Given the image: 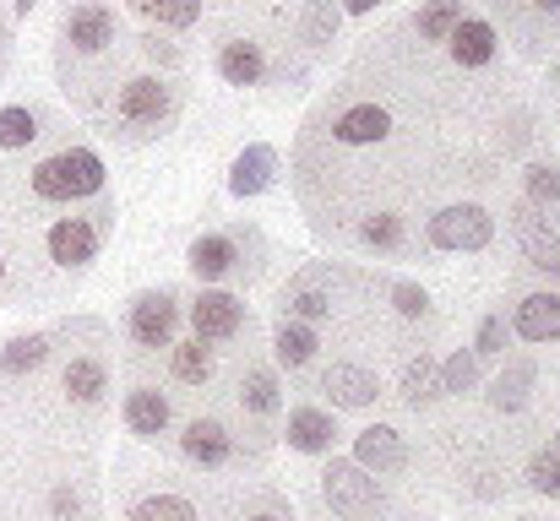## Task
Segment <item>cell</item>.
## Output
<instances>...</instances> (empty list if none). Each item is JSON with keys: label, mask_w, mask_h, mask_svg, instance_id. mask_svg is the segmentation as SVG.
Masks as SVG:
<instances>
[{"label": "cell", "mask_w": 560, "mask_h": 521, "mask_svg": "<svg viewBox=\"0 0 560 521\" xmlns=\"http://www.w3.org/2000/svg\"><path fill=\"white\" fill-rule=\"evenodd\" d=\"M474 375H479V358H474V353H457V358L441 364V391H468Z\"/></svg>", "instance_id": "4dcf8cb0"}, {"label": "cell", "mask_w": 560, "mask_h": 521, "mask_svg": "<svg viewBox=\"0 0 560 521\" xmlns=\"http://www.w3.org/2000/svg\"><path fill=\"white\" fill-rule=\"evenodd\" d=\"M457 22H463V0H435V5L419 11V33L424 38H446Z\"/></svg>", "instance_id": "f1b7e54d"}, {"label": "cell", "mask_w": 560, "mask_h": 521, "mask_svg": "<svg viewBox=\"0 0 560 521\" xmlns=\"http://www.w3.org/2000/svg\"><path fill=\"white\" fill-rule=\"evenodd\" d=\"M272 174H278V153L272 147H245L240 158H234V169H229V190L234 196H261L267 185H272Z\"/></svg>", "instance_id": "5bb4252c"}, {"label": "cell", "mask_w": 560, "mask_h": 521, "mask_svg": "<svg viewBox=\"0 0 560 521\" xmlns=\"http://www.w3.org/2000/svg\"><path fill=\"white\" fill-rule=\"evenodd\" d=\"M98 256V228L88 223V217H60L55 228H49V261H60V267H88Z\"/></svg>", "instance_id": "ba28073f"}, {"label": "cell", "mask_w": 560, "mask_h": 521, "mask_svg": "<svg viewBox=\"0 0 560 521\" xmlns=\"http://www.w3.org/2000/svg\"><path fill=\"white\" fill-rule=\"evenodd\" d=\"M126 429L131 435H142V440H159L164 429H170V396L164 391H131L126 396Z\"/></svg>", "instance_id": "9a60e30c"}, {"label": "cell", "mask_w": 560, "mask_h": 521, "mask_svg": "<svg viewBox=\"0 0 560 521\" xmlns=\"http://www.w3.org/2000/svg\"><path fill=\"white\" fill-rule=\"evenodd\" d=\"M354 462L360 467H375V473H402L408 467V451H402V435L375 424V429H360L354 440Z\"/></svg>", "instance_id": "9c48e42d"}, {"label": "cell", "mask_w": 560, "mask_h": 521, "mask_svg": "<svg viewBox=\"0 0 560 521\" xmlns=\"http://www.w3.org/2000/svg\"><path fill=\"white\" fill-rule=\"evenodd\" d=\"M332 33H338V11H332L327 0H316L311 16H305V38H311V44H327Z\"/></svg>", "instance_id": "d6a6232c"}, {"label": "cell", "mask_w": 560, "mask_h": 521, "mask_svg": "<svg viewBox=\"0 0 560 521\" xmlns=\"http://www.w3.org/2000/svg\"><path fill=\"white\" fill-rule=\"evenodd\" d=\"M190 327H196L201 343H229V338H240V327H245V305H240L234 294L207 288V294H196V305H190Z\"/></svg>", "instance_id": "277c9868"}, {"label": "cell", "mask_w": 560, "mask_h": 521, "mask_svg": "<svg viewBox=\"0 0 560 521\" xmlns=\"http://www.w3.org/2000/svg\"><path fill=\"white\" fill-rule=\"evenodd\" d=\"M435 250H485L490 245V212L485 206H446L430 217Z\"/></svg>", "instance_id": "3957f363"}, {"label": "cell", "mask_w": 560, "mask_h": 521, "mask_svg": "<svg viewBox=\"0 0 560 521\" xmlns=\"http://www.w3.org/2000/svg\"><path fill=\"white\" fill-rule=\"evenodd\" d=\"M332 435H338V424H332V413H322V407H294L289 413V446L294 451H332Z\"/></svg>", "instance_id": "d6986e66"}, {"label": "cell", "mask_w": 560, "mask_h": 521, "mask_svg": "<svg viewBox=\"0 0 560 521\" xmlns=\"http://www.w3.org/2000/svg\"><path fill=\"white\" fill-rule=\"evenodd\" d=\"M66 44H71V49H82V55L109 49V44H115V11H109V5H98V0L71 5V11H66Z\"/></svg>", "instance_id": "52a82bcc"}, {"label": "cell", "mask_w": 560, "mask_h": 521, "mask_svg": "<svg viewBox=\"0 0 560 521\" xmlns=\"http://www.w3.org/2000/svg\"><path fill=\"white\" fill-rule=\"evenodd\" d=\"M170 109H175V98H170V87L159 82V76H137V82H126L120 87V104H115V115L126 120V126H159V120H170Z\"/></svg>", "instance_id": "5b68a950"}, {"label": "cell", "mask_w": 560, "mask_h": 521, "mask_svg": "<svg viewBox=\"0 0 560 521\" xmlns=\"http://www.w3.org/2000/svg\"><path fill=\"white\" fill-rule=\"evenodd\" d=\"M180 451H186L196 467H223L229 462V429L218 418H196V424H186V435H180Z\"/></svg>", "instance_id": "4fadbf2b"}, {"label": "cell", "mask_w": 560, "mask_h": 521, "mask_svg": "<svg viewBox=\"0 0 560 521\" xmlns=\"http://www.w3.org/2000/svg\"><path fill=\"white\" fill-rule=\"evenodd\" d=\"M322 495L343 521H375V511H381V489L360 462H332L322 473Z\"/></svg>", "instance_id": "7a4b0ae2"}, {"label": "cell", "mask_w": 560, "mask_h": 521, "mask_svg": "<svg viewBox=\"0 0 560 521\" xmlns=\"http://www.w3.org/2000/svg\"><path fill=\"white\" fill-rule=\"evenodd\" d=\"M322 391L338 402V407H371L375 402V375L360 369V364H332L322 375Z\"/></svg>", "instance_id": "7c38bea8"}, {"label": "cell", "mask_w": 560, "mask_h": 521, "mask_svg": "<svg viewBox=\"0 0 560 521\" xmlns=\"http://www.w3.org/2000/svg\"><path fill=\"white\" fill-rule=\"evenodd\" d=\"M98 190H104V158L88 147H66L33 169L38 201H77V196H98Z\"/></svg>", "instance_id": "6da1fadb"}, {"label": "cell", "mask_w": 560, "mask_h": 521, "mask_svg": "<svg viewBox=\"0 0 560 521\" xmlns=\"http://www.w3.org/2000/svg\"><path fill=\"white\" fill-rule=\"evenodd\" d=\"M528 190H534L539 201H556L560 196V174L545 169V164H534V169H528Z\"/></svg>", "instance_id": "74e56055"}, {"label": "cell", "mask_w": 560, "mask_h": 521, "mask_svg": "<svg viewBox=\"0 0 560 521\" xmlns=\"http://www.w3.org/2000/svg\"><path fill=\"white\" fill-rule=\"evenodd\" d=\"M131 521H196L190 500L180 495H153V500H137L131 506Z\"/></svg>", "instance_id": "484cf974"}, {"label": "cell", "mask_w": 560, "mask_h": 521, "mask_svg": "<svg viewBox=\"0 0 560 521\" xmlns=\"http://www.w3.org/2000/svg\"><path fill=\"white\" fill-rule=\"evenodd\" d=\"M175 321H180V310H175V294H142L137 305H131V343L142 347H170L175 343Z\"/></svg>", "instance_id": "8992f818"}, {"label": "cell", "mask_w": 560, "mask_h": 521, "mask_svg": "<svg viewBox=\"0 0 560 521\" xmlns=\"http://www.w3.org/2000/svg\"><path fill=\"white\" fill-rule=\"evenodd\" d=\"M501 347H506V321H501V316H490V321L479 327V347H474V353H479V358H490V353H501Z\"/></svg>", "instance_id": "8d00e7d4"}, {"label": "cell", "mask_w": 560, "mask_h": 521, "mask_svg": "<svg viewBox=\"0 0 560 521\" xmlns=\"http://www.w3.org/2000/svg\"><path fill=\"white\" fill-rule=\"evenodd\" d=\"M381 0H343V11H354V16H365V11H375Z\"/></svg>", "instance_id": "ab89813d"}, {"label": "cell", "mask_w": 560, "mask_h": 521, "mask_svg": "<svg viewBox=\"0 0 560 521\" xmlns=\"http://www.w3.org/2000/svg\"><path fill=\"white\" fill-rule=\"evenodd\" d=\"M240 402H245L250 413H272V407H278V380H272V369H250L245 386H240Z\"/></svg>", "instance_id": "4316f807"}, {"label": "cell", "mask_w": 560, "mask_h": 521, "mask_svg": "<svg viewBox=\"0 0 560 521\" xmlns=\"http://www.w3.org/2000/svg\"><path fill=\"white\" fill-rule=\"evenodd\" d=\"M446 49L457 66H490L495 60V27L479 22V16H463L452 33H446Z\"/></svg>", "instance_id": "8fae6325"}, {"label": "cell", "mask_w": 560, "mask_h": 521, "mask_svg": "<svg viewBox=\"0 0 560 521\" xmlns=\"http://www.w3.org/2000/svg\"><path fill=\"white\" fill-rule=\"evenodd\" d=\"M402 396L419 407V402H430V396H441V375H435V358H413L408 369H402Z\"/></svg>", "instance_id": "cb8c5ba5"}, {"label": "cell", "mask_w": 560, "mask_h": 521, "mask_svg": "<svg viewBox=\"0 0 560 521\" xmlns=\"http://www.w3.org/2000/svg\"><path fill=\"white\" fill-rule=\"evenodd\" d=\"M261 71H267V60H261V49H256V44L229 38V44L218 49V76H223L229 87H256V82H261Z\"/></svg>", "instance_id": "ac0fdd59"}, {"label": "cell", "mask_w": 560, "mask_h": 521, "mask_svg": "<svg viewBox=\"0 0 560 521\" xmlns=\"http://www.w3.org/2000/svg\"><path fill=\"white\" fill-rule=\"evenodd\" d=\"M386 131H392V115H386L381 104H354V109H343L338 126H332V137H338L343 147H375V142H386Z\"/></svg>", "instance_id": "30bf717a"}, {"label": "cell", "mask_w": 560, "mask_h": 521, "mask_svg": "<svg viewBox=\"0 0 560 521\" xmlns=\"http://www.w3.org/2000/svg\"><path fill=\"white\" fill-rule=\"evenodd\" d=\"M289 310H294V316H305V321H322V316H332V299H327V294H316V288H300V294L289 299Z\"/></svg>", "instance_id": "836d02e7"}, {"label": "cell", "mask_w": 560, "mask_h": 521, "mask_svg": "<svg viewBox=\"0 0 560 521\" xmlns=\"http://www.w3.org/2000/svg\"><path fill=\"white\" fill-rule=\"evenodd\" d=\"M190 272H196L201 283L229 277V272H234V239H229V234H201V239L190 245Z\"/></svg>", "instance_id": "ffe728a7"}, {"label": "cell", "mask_w": 560, "mask_h": 521, "mask_svg": "<svg viewBox=\"0 0 560 521\" xmlns=\"http://www.w3.org/2000/svg\"><path fill=\"white\" fill-rule=\"evenodd\" d=\"M534 5H545V11H560V0H534Z\"/></svg>", "instance_id": "b9f144b4"}, {"label": "cell", "mask_w": 560, "mask_h": 521, "mask_svg": "<svg viewBox=\"0 0 560 521\" xmlns=\"http://www.w3.org/2000/svg\"><path fill=\"white\" fill-rule=\"evenodd\" d=\"M11 5H16V16H27V11H33L38 0H11Z\"/></svg>", "instance_id": "60d3db41"}, {"label": "cell", "mask_w": 560, "mask_h": 521, "mask_svg": "<svg viewBox=\"0 0 560 521\" xmlns=\"http://www.w3.org/2000/svg\"><path fill=\"white\" fill-rule=\"evenodd\" d=\"M148 16L164 27H190L201 22V0H148Z\"/></svg>", "instance_id": "f546056e"}, {"label": "cell", "mask_w": 560, "mask_h": 521, "mask_svg": "<svg viewBox=\"0 0 560 521\" xmlns=\"http://www.w3.org/2000/svg\"><path fill=\"white\" fill-rule=\"evenodd\" d=\"M66 391H71L77 402H98V396L109 391L104 358H71V364H66Z\"/></svg>", "instance_id": "44dd1931"}, {"label": "cell", "mask_w": 560, "mask_h": 521, "mask_svg": "<svg viewBox=\"0 0 560 521\" xmlns=\"http://www.w3.org/2000/svg\"><path fill=\"white\" fill-rule=\"evenodd\" d=\"M517 234H523L528 261L560 283V234H550V223H545V217H534V212H517Z\"/></svg>", "instance_id": "e0dca14e"}, {"label": "cell", "mask_w": 560, "mask_h": 521, "mask_svg": "<svg viewBox=\"0 0 560 521\" xmlns=\"http://www.w3.org/2000/svg\"><path fill=\"white\" fill-rule=\"evenodd\" d=\"M517 338H528V343L560 338V294H528L517 305Z\"/></svg>", "instance_id": "2e32d148"}, {"label": "cell", "mask_w": 560, "mask_h": 521, "mask_svg": "<svg viewBox=\"0 0 560 521\" xmlns=\"http://www.w3.org/2000/svg\"><path fill=\"white\" fill-rule=\"evenodd\" d=\"M528 375H534L528 364H517V369H512V380L501 375V380H495V402H501V407H517V402H523V386H528Z\"/></svg>", "instance_id": "d590c367"}, {"label": "cell", "mask_w": 560, "mask_h": 521, "mask_svg": "<svg viewBox=\"0 0 560 521\" xmlns=\"http://www.w3.org/2000/svg\"><path fill=\"white\" fill-rule=\"evenodd\" d=\"M392 299H397V310H402V316H424V310H430L424 288H413V283H397V288H392Z\"/></svg>", "instance_id": "f35d334b"}, {"label": "cell", "mask_w": 560, "mask_h": 521, "mask_svg": "<svg viewBox=\"0 0 560 521\" xmlns=\"http://www.w3.org/2000/svg\"><path fill=\"white\" fill-rule=\"evenodd\" d=\"M49 358V338H16V343H5L0 353V369L5 375H22V369H38Z\"/></svg>", "instance_id": "d4e9b609"}, {"label": "cell", "mask_w": 560, "mask_h": 521, "mask_svg": "<svg viewBox=\"0 0 560 521\" xmlns=\"http://www.w3.org/2000/svg\"><path fill=\"white\" fill-rule=\"evenodd\" d=\"M528 478H534L539 495H560V457H534Z\"/></svg>", "instance_id": "e575fe53"}, {"label": "cell", "mask_w": 560, "mask_h": 521, "mask_svg": "<svg viewBox=\"0 0 560 521\" xmlns=\"http://www.w3.org/2000/svg\"><path fill=\"white\" fill-rule=\"evenodd\" d=\"M272 353H278V364H311L316 358V338L300 321H283L278 338H272Z\"/></svg>", "instance_id": "603a6c76"}, {"label": "cell", "mask_w": 560, "mask_h": 521, "mask_svg": "<svg viewBox=\"0 0 560 521\" xmlns=\"http://www.w3.org/2000/svg\"><path fill=\"white\" fill-rule=\"evenodd\" d=\"M0 277H5V267H0Z\"/></svg>", "instance_id": "ee69618b"}, {"label": "cell", "mask_w": 560, "mask_h": 521, "mask_svg": "<svg viewBox=\"0 0 560 521\" xmlns=\"http://www.w3.org/2000/svg\"><path fill=\"white\" fill-rule=\"evenodd\" d=\"M175 380H186V386L212 380V347L201 343V338H190V343L175 347Z\"/></svg>", "instance_id": "7402d4cb"}, {"label": "cell", "mask_w": 560, "mask_h": 521, "mask_svg": "<svg viewBox=\"0 0 560 521\" xmlns=\"http://www.w3.org/2000/svg\"><path fill=\"white\" fill-rule=\"evenodd\" d=\"M33 137H38V120H33V109H0V147H5V153L27 147Z\"/></svg>", "instance_id": "83f0119b"}, {"label": "cell", "mask_w": 560, "mask_h": 521, "mask_svg": "<svg viewBox=\"0 0 560 521\" xmlns=\"http://www.w3.org/2000/svg\"><path fill=\"white\" fill-rule=\"evenodd\" d=\"M250 521H278V517H250Z\"/></svg>", "instance_id": "7bdbcfd3"}, {"label": "cell", "mask_w": 560, "mask_h": 521, "mask_svg": "<svg viewBox=\"0 0 560 521\" xmlns=\"http://www.w3.org/2000/svg\"><path fill=\"white\" fill-rule=\"evenodd\" d=\"M360 239L375 245V250H392V245L402 239V223H397L392 212H381V217H371V223H360Z\"/></svg>", "instance_id": "1f68e13d"}]
</instances>
